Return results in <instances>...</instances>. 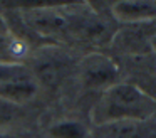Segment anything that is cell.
Returning <instances> with one entry per match:
<instances>
[{
	"instance_id": "obj_1",
	"label": "cell",
	"mask_w": 156,
	"mask_h": 138,
	"mask_svg": "<svg viewBox=\"0 0 156 138\" xmlns=\"http://www.w3.org/2000/svg\"><path fill=\"white\" fill-rule=\"evenodd\" d=\"M156 114V99L136 84L116 83L104 89L94 111L98 125L109 121H148Z\"/></svg>"
},
{
	"instance_id": "obj_2",
	"label": "cell",
	"mask_w": 156,
	"mask_h": 138,
	"mask_svg": "<svg viewBox=\"0 0 156 138\" xmlns=\"http://www.w3.org/2000/svg\"><path fill=\"white\" fill-rule=\"evenodd\" d=\"M82 81L91 88H106L118 83V66L102 54H91L82 61Z\"/></svg>"
},
{
	"instance_id": "obj_3",
	"label": "cell",
	"mask_w": 156,
	"mask_h": 138,
	"mask_svg": "<svg viewBox=\"0 0 156 138\" xmlns=\"http://www.w3.org/2000/svg\"><path fill=\"white\" fill-rule=\"evenodd\" d=\"M37 79L25 66H20L12 76L0 83V98L9 103L20 106L25 101H30L37 93Z\"/></svg>"
},
{
	"instance_id": "obj_4",
	"label": "cell",
	"mask_w": 156,
	"mask_h": 138,
	"mask_svg": "<svg viewBox=\"0 0 156 138\" xmlns=\"http://www.w3.org/2000/svg\"><path fill=\"white\" fill-rule=\"evenodd\" d=\"M27 24L34 32L41 35H55L69 27V20L64 13L55 9H35L27 13Z\"/></svg>"
},
{
	"instance_id": "obj_5",
	"label": "cell",
	"mask_w": 156,
	"mask_h": 138,
	"mask_svg": "<svg viewBox=\"0 0 156 138\" xmlns=\"http://www.w3.org/2000/svg\"><path fill=\"white\" fill-rule=\"evenodd\" d=\"M112 15L129 25L146 24L156 19V2L148 0H131V2H116L112 5Z\"/></svg>"
},
{
	"instance_id": "obj_6",
	"label": "cell",
	"mask_w": 156,
	"mask_h": 138,
	"mask_svg": "<svg viewBox=\"0 0 156 138\" xmlns=\"http://www.w3.org/2000/svg\"><path fill=\"white\" fill-rule=\"evenodd\" d=\"M66 62L59 56H44L35 61L34 66V77L37 83H44L45 86H55L66 74Z\"/></svg>"
},
{
	"instance_id": "obj_7",
	"label": "cell",
	"mask_w": 156,
	"mask_h": 138,
	"mask_svg": "<svg viewBox=\"0 0 156 138\" xmlns=\"http://www.w3.org/2000/svg\"><path fill=\"white\" fill-rule=\"evenodd\" d=\"M156 35V34H154ZM154 35H149L148 32H143L139 29H128L119 32L118 35L114 37L116 44L122 47L124 50H131V52H148V49L144 47V44L148 46H153V40H154Z\"/></svg>"
},
{
	"instance_id": "obj_8",
	"label": "cell",
	"mask_w": 156,
	"mask_h": 138,
	"mask_svg": "<svg viewBox=\"0 0 156 138\" xmlns=\"http://www.w3.org/2000/svg\"><path fill=\"white\" fill-rule=\"evenodd\" d=\"M54 138H86L87 131L79 121H61L51 128Z\"/></svg>"
},
{
	"instance_id": "obj_9",
	"label": "cell",
	"mask_w": 156,
	"mask_h": 138,
	"mask_svg": "<svg viewBox=\"0 0 156 138\" xmlns=\"http://www.w3.org/2000/svg\"><path fill=\"white\" fill-rule=\"evenodd\" d=\"M19 56L17 42H14L5 30L0 29V62H12L15 64V57Z\"/></svg>"
},
{
	"instance_id": "obj_10",
	"label": "cell",
	"mask_w": 156,
	"mask_h": 138,
	"mask_svg": "<svg viewBox=\"0 0 156 138\" xmlns=\"http://www.w3.org/2000/svg\"><path fill=\"white\" fill-rule=\"evenodd\" d=\"M19 111H20V106L9 103V101L0 98V130L5 128L7 125H10L19 116Z\"/></svg>"
},
{
	"instance_id": "obj_11",
	"label": "cell",
	"mask_w": 156,
	"mask_h": 138,
	"mask_svg": "<svg viewBox=\"0 0 156 138\" xmlns=\"http://www.w3.org/2000/svg\"><path fill=\"white\" fill-rule=\"evenodd\" d=\"M20 66L22 64H19V62H15V64H12V62H0V83H4L9 76H12V74H14Z\"/></svg>"
},
{
	"instance_id": "obj_12",
	"label": "cell",
	"mask_w": 156,
	"mask_h": 138,
	"mask_svg": "<svg viewBox=\"0 0 156 138\" xmlns=\"http://www.w3.org/2000/svg\"><path fill=\"white\" fill-rule=\"evenodd\" d=\"M0 138H17V136H14V135H9V133H5V131L0 130Z\"/></svg>"
},
{
	"instance_id": "obj_13",
	"label": "cell",
	"mask_w": 156,
	"mask_h": 138,
	"mask_svg": "<svg viewBox=\"0 0 156 138\" xmlns=\"http://www.w3.org/2000/svg\"><path fill=\"white\" fill-rule=\"evenodd\" d=\"M153 49L156 50V35H154V40H153Z\"/></svg>"
}]
</instances>
